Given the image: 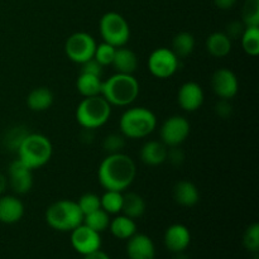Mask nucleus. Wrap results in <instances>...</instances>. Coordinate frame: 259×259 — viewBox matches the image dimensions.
I'll return each instance as SVG.
<instances>
[{
	"mask_svg": "<svg viewBox=\"0 0 259 259\" xmlns=\"http://www.w3.org/2000/svg\"><path fill=\"white\" fill-rule=\"evenodd\" d=\"M115 47H113L109 43H100L99 46H96L95 53H94V58L100 63L101 66H109L113 63L114 56H115Z\"/></svg>",
	"mask_w": 259,
	"mask_h": 259,
	"instance_id": "7c9ffc66",
	"label": "nucleus"
},
{
	"mask_svg": "<svg viewBox=\"0 0 259 259\" xmlns=\"http://www.w3.org/2000/svg\"><path fill=\"white\" fill-rule=\"evenodd\" d=\"M101 86L103 81L101 77L98 76L89 75V73H80L77 81H76V88L77 91L83 98H90V96L101 95Z\"/></svg>",
	"mask_w": 259,
	"mask_h": 259,
	"instance_id": "393cba45",
	"label": "nucleus"
},
{
	"mask_svg": "<svg viewBox=\"0 0 259 259\" xmlns=\"http://www.w3.org/2000/svg\"><path fill=\"white\" fill-rule=\"evenodd\" d=\"M81 72L101 77V75H103V66L95 58H91V60L86 61V62H83L81 65Z\"/></svg>",
	"mask_w": 259,
	"mask_h": 259,
	"instance_id": "e433bc0d",
	"label": "nucleus"
},
{
	"mask_svg": "<svg viewBox=\"0 0 259 259\" xmlns=\"http://www.w3.org/2000/svg\"><path fill=\"white\" fill-rule=\"evenodd\" d=\"M211 88L220 99L230 100L238 94L239 82L235 73L229 68H219L212 73Z\"/></svg>",
	"mask_w": 259,
	"mask_h": 259,
	"instance_id": "f8f14e48",
	"label": "nucleus"
},
{
	"mask_svg": "<svg viewBox=\"0 0 259 259\" xmlns=\"http://www.w3.org/2000/svg\"><path fill=\"white\" fill-rule=\"evenodd\" d=\"M46 222L58 232H72L83 223V214L77 201L58 200L46 211Z\"/></svg>",
	"mask_w": 259,
	"mask_h": 259,
	"instance_id": "20e7f679",
	"label": "nucleus"
},
{
	"mask_svg": "<svg viewBox=\"0 0 259 259\" xmlns=\"http://www.w3.org/2000/svg\"><path fill=\"white\" fill-rule=\"evenodd\" d=\"M190 134V123L186 118L180 115L169 116L163 121L159 136L161 142H163L167 147H179L184 143Z\"/></svg>",
	"mask_w": 259,
	"mask_h": 259,
	"instance_id": "9d476101",
	"label": "nucleus"
},
{
	"mask_svg": "<svg viewBox=\"0 0 259 259\" xmlns=\"http://www.w3.org/2000/svg\"><path fill=\"white\" fill-rule=\"evenodd\" d=\"M136 175L134 161L121 152L105 157L98 169L99 182L104 189L110 191H125L133 184Z\"/></svg>",
	"mask_w": 259,
	"mask_h": 259,
	"instance_id": "f257e3e1",
	"label": "nucleus"
},
{
	"mask_svg": "<svg viewBox=\"0 0 259 259\" xmlns=\"http://www.w3.org/2000/svg\"><path fill=\"white\" fill-rule=\"evenodd\" d=\"M215 113L219 118L228 119L233 114V106L229 100L227 99H220L215 105Z\"/></svg>",
	"mask_w": 259,
	"mask_h": 259,
	"instance_id": "4c0bfd02",
	"label": "nucleus"
},
{
	"mask_svg": "<svg viewBox=\"0 0 259 259\" xmlns=\"http://www.w3.org/2000/svg\"><path fill=\"white\" fill-rule=\"evenodd\" d=\"M125 146V137L123 134L111 133L105 137L103 142V148L108 152L109 154L120 153Z\"/></svg>",
	"mask_w": 259,
	"mask_h": 259,
	"instance_id": "f704fd0d",
	"label": "nucleus"
},
{
	"mask_svg": "<svg viewBox=\"0 0 259 259\" xmlns=\"http://www.w3.org/2000/svg\"><path fill=\"white\" fill-rule=\"evenodd\" d=\"M168 147L163 142L149 141L141 149V159L148 166H158L167 161Z\"/></svg>",
	"mask_w": 259,
	"mask_h": 259,
	"instance_id": "a211bd4d",
	"label": "nucleus"
},
{
	"mask_svg": "<svg viewBox=\"0 0 259 259\" xmlns=\"http://www.w3.org/2000/svg\"><path fill=\"white\" fill-rule=\"evenodd\" d=\"M242 22L245 27H259V0H245L242 9Z\"/></svg>",
	"mask_w": 259,
	"mask_h": 259,
	"instance_id": "c756f323",
	"label": "nucleus"
},
{
	"mask_svg": "<svg viewBox=\"0 0 259 259\" xmlns=\"http://www.w3.org/2000/svg\"><path fill=\"white\" fill-rule=\"evenodd\" d=\"M111 234L118 239H126L133 237L137 233V224L134 219L125 217V215H120L113 219L109 224Z\"/></svg>",
	"mask_w": 259,
	"mask_h": 259,
	"instance_id": "b1692460",
	"label": "nucleus"
},
{
	"mask_svg": "<svg viewBox=\"0 0 259 259\" xmlns=\"http://www.w3.org/2000/svg\"><path fill=\"white\" fill-rule=\"evenodd\" d=\"M243 244L249 252L258 253L259 250V225L257 223L249 225L243 237Z\"/></svg>",
	"mask_w": 259,
	"mask_h": 259,
	"instance_id": "72a5a7b5",
	"label": "nucleus"
},
{
	"mask_svg": "<svg viewBox=\"0 0 259 259\" xmlns=\"http://www.w3.org/2000/svg\"><path fill=\"white\" fill-rule=\"evenodd\" d=\"M204 90L201 86L194 81H189L185 82L184 85L180 88L179 94H177V101L181 109L185 111H196L201 108L202 103H204Z\"/></svg>",
	"mask_w": 259,
	"mask_h": 259,
	"instance_id": "4468645a",
	"label": "nucleus"
},
{
	"mask_svg": "<svg viewBox=\"0 0 259 259\" xmlns=\"http://www.w3.org/2000/svg\"><path fill=\"white\" fill-rule=\"evenodd\" d=\"M206 50L212 57H225L232 51V40L223 32H215L206 39Z\"/></svg>",
	"mask_w": 259,
	"mask_h": 259,
	"instance_id": "412c9836",
	"label": "nucleus"
},
{
	"mask_svg": "<svg viewBox=\"0 0 259 259\" xmlns=\"http://www.w3.org/2000/svg\"><path fill=\"white\" fill-rule=\"evenodd\" d=\"M111 65L118 73L133 75L138 68V57L129 48L119 47L115 50V56Z\"/></svg>",
	"mask_w": 259,
	"mask_h": 259,
	"instance_id": "aec40b11",
	"label": "nucleus"
},
{
	"mask_svg": "<svg viewBox=\"0 0 259 259\" xmlns=\"http://www.w3.org/2000/svg\"><path fill=\"white\" fill-rule=\"evenodd\" d=\"M8 175H9V185L15 194L24 195L30 191L33 186L32 169L28 168L19 158L14 159L10 163Z\"/></svg>",
	"mask_w": 259,
	"mask_h": 259,
	"instance_id": "ddd939ff",
	"label": "nucleus"
},
{
	"mask_svg": "<svg viewBox=\"0 0 259 259\" xmlns=\"http://www.w3.org/2000/svg\"><path fill=\"white\" fill-rule=\"evenodd\" d=\"M83 259H110L106 253H104L103 250H95V252L93 253H89V254H86Z\"/></svg>",
	"mask_w": 259,
	"mask_h": 259,
	"instance_id": "a19ab883",
	"label": "nucleus"
},
{
	"mask_svg": "<svg viewBox=\"0 0 259 259\" xmlns=\"http://www.w3.org/2000/svg\"><path fill=\"white\" fill-rule=\"evenodd\" d=\"M86 227L91 228L95 232L101 233L104 230H106L110 224V218L106 211H104L103 209H98L95 211L90 212V214L85 215L83 217V223Z\"/></svg>",
	"mask_w": 259,
	"mask_h": 259,
	"instance_id": "bb28decb",
	"label": "nucleus"
},
{
	"mask_svg": "<svg viewBox=\"0 0 259 259\" xmlns=\"http://www.w3.org/2000/svg\"><path fill=\"white\" fill-rule=\"evenodd\" d=\"M146 211V201L141 195L136 192H128L123 195L121 212L131 219H138Z\"/></svg>",
	"mask_w": 259,
	"mask_h": 259,
	"instance_id": "5701e85b",
	"label": "nucleus"
},
{
	"mask_svg": "<svg viewBox=\"0 0 259 259\" xmlns=\"http://www.w3.org/2000/svg\"><path fill=\"white\" fill-rule=\"evenodd\" d=\"M174 199L179 205L185 207H191L199 202L200 194L196 185L191 181L182 180L179 181L174 187Z\"/></svg>",
	"mask_w": 259,
	"mask_h": 259,
	"instance_id": "6ab92c4d",
	"label": "nucleus"
},
{
	"mask_svg": "<svg viewBox=\"0 0 259 259\" xmlns=\"http://www.w3.org/2000/svg\"><path fill=\"white\" fill-rule=\"evenodd\" d=\"M53 104V94L47 88H37L29 93L27 105L33 111H45Z\"/></svg>",
	"mask_w": 259,
	"mask_h": 259,
	"instance_id": "4be33fe9",
	"label": "nucleus"
},
{
	"mask_svg": "<svg viewBox=\"0 0 259 259\" xmlns=\"http://www.w3.org/2000/svg\"><path fill=\"white\" fill-rule=\"evenodd\" d=\"M100 34L104 42L113 47H124L131 38V28L123 15L109 12L100 19Z\"/></svg>",
	"mask_w": 259,
	"mask_h": 259,
	"instance_id": "0eeeda50",
	"label": "nucleus"
},
{
	"mask_svg": "<svg viewBox=\"0 0 259 259\" xmlns=\"http://www.w3.org/2000/svg\"><path fill=\"white\" fill-rule=\"evenodd\" d=\"M245 30V25L243 22H239V20H233L229 24L227 25V30H225V34L228 35L230 40L240 39Z\"/></svg>",
	"mask_w": 259,
	"mask_h": 259,
	"instance_id": "c9c22d12",
	"label": "nucleus"
},
{
	"mask_svg": "<svg viewBox=\"0 0 259 259\" xmlns=\"http://www.w3.org/2000/svg\"><path fill=\"white\" fill-rule=\"evenodd\" d=\"M71 244L76 252L82 255L93 253L101 247L100 233L81 224L71 232Z\"/></svg>",
	"mask_w": 259,
	"mask_h": 259,
	"instance_id": "9b49d317",
	"label": "nucleus"
},
{
	"mask_svg": "<svg viewBox=\"0 0 259 259\" xmlns=\"http://www.w3.org/2000/svg\"><path fill=\"white\" fill-rule=\"evenodd\" d=\"M96 42L89 33L77 32L67 38L65 52L72 62L82 65L86 61L94 58Z\"/></svg>",
	"mask_w": 259,
	"mask_h": 259,
	"instance_id": "6e6552de",
	"label": "nucleus"
},
{
	"mask_svg": "<svg viewBox=\"0 0 259 259\" xmlns=\"http://www.w3.org/2000/svg\"><path fill=\"white\" fill-rule=\"evenodd\" d=\"M139 95L138 80L133 75L118 73L104 81L101 96L110 105L126 106L133 103Z\"/></svg>",
	"mask_w": 259,
	"mask_h": 259,
	"instance_id": "f03ea898",
	"label": "nucleus"
},
{
	"mask_svg": "<svg viewBox=\"0 0 259 259\" xmlns=\"http://www.w3.org/2000/svg\"><path fill=\"white\" fill-rule=\"evenodd\" d=\"M167 159L174 166H181L185 159L184 152L177 147H171V149H168V153H167Z\"/></svg>",
	"mask_w": 259,
	"mask_h": 259,
	"instance_id": "58836bf2",
	"label": "nucleus"
},
{
	"mask_svg": "<svg viewBox=\"0 0 259 259\" xmlns=\"http://www.w3.org/2000/svg\"><path fill=\"white\" fill-rule=\"evenodd\" d=\"M243 50L247 55L258 56L259 53V27H245L244 33L242 35Z\"/></svg>",
	"mask_w": 259,
	"mask_h": 259,
	"instance_id": "cd10ccee",
	"label": "nucleus"
},
{
	"mask_svg": "<svg viewBox=\"0 0 259 259\" xmlns=\"http://www.w3.org/2000/svg\"><path fill=\"white\" fill-rule=\"evenodd\" d=\"M157 118L154 113L143 106L128 109L119 120L121 134L129 139H141L149 136L156 129Z\"/></svg>",
	"mask_w": 259,
	"mask_h": 259,
	"instance_id": "7ed1b4c3",
	"label": "nucleus"
},
{
	"mask_svg": "<svg viewBox=\"0 0 259 259\" xmlns=\"http://www.w3.org/2000/svg\"><path fill=\"white\" fill-rule=\"evenodd\" d=\"M28 132L25 131V128L23 126H15V128H12L7 133V137H5V146L10 149V151H18L20 143L23 142V139L28 136Z\"/></svg>",
	"mask_w": 259,
	"mask_h": 259,
	"instance_id": "2f4dec72",
	"label": "nucleus"
},
{
	"mask_svg": "<svg viewBox=\"0 0 259 259\" xmlns=\"http://www.w3.org/2000/svg\"><path fill=\"white\" fill-rule=\"evenodd\" d=\"M195 48V38L191 33L181 32L172 40V52L179 58H185L192 53Z\"/></svg>",
	"mask_w": 259,
	"mask_h": 259,
	"instance_id": "a878e982",
	"label": "nucleus"
},
{
	"mask_svg": "<svg viewBox=\"0 0 259 259\" xmlns=\"http://www.w3.org/2000/svg\"><path fill=\"white\" fill-rule=\"evenodd\" d=\"M77 205L80 206L81 211H82L83 217L90 212L95 211V210L101 209V202L100 197L95 194H91V192H88V194H83L82 196L78 199Z\"/></svg>",
	"mask_w": 259,
	"mask_h": 259,
	"instance_id": "473e14b6",
	"label": "nucleus"
},
{
	"mask_svg": "<svg viewBox=\"0 0 259 259\" xmlns=\"http://www.w3.org/2000/svg\"><path fill=\"white\" fill-rule=\"evenodd\" d=\"M7 185H8L7 177H5L3 174H0V196H2V194L5 191V189H7Z\"/></svg>",
	"mask_w": 259,
	"mask_h": 259,
	"instance_id": "79ce46f5",
	"label": "nucleus"
},
{
	"mask_svg": "<svg viewBox=\"0 0 259 259\" xmlns=\"http://www.w3.org/2000/svg\"><path fill=\"white\" fill-rule=\"evenodd\" d=\"M174 259H190L187 257L186 254H184V252H180V253H176V255H175Z\"/></svg>",
	"mask_w": 259,
	"mask_h": 259,
	"instance_id": "37998d69",
	"label": "nucleus"
},
{
	"mask_svg": "<svg viewBox=\"0 0 259 259\" xmlns=\"http://www.w3.org/2000/svg\"><path fill=\"white\" fill-rule=\"evenodd\" d=\"M111 105L101 95L85 98L76 109V120L83 129H98L109 120Z\"/></svg>",
	"mask_w": 259,
	"mask_h": 259,
	"instance_id": "423d86ee",
	"label": "nucleus"
},
{
	"mask_svg": "<svg viewBox=\"0 0 259 259\" xmlns=\"http://www.w3.org/2000/svg\"><path fill=\"white\" fill-rule=\"evenodd\" d=\"M180 58L168 48H157L148 58V70L154 77L168 78L179 70Z\"/></svg>",
	"mask_w": 259,
	"mask_h": 259,
	"instance_id": "1a4fd4ad",
	"label": "nucleus"
},
{
	"mask_svg": "<svg viewBox=\"0 0 259 259\" xmlns=\"http://www.w3.org/2000/svg\"><path fill=\"white\" fill-rule=\"evenodd\" d=\"M191 243V233L182 224H174L164 233V245L172 253H180L187 249Z\"/></svg>",
	"mask_w": 259,
	"mask_h": 259,
	"instance_id": "dca6fc26",
	"label": "nucleus"
},
{
	"mask_svg": "<svg viewBox=\"0 0 259 259\" xmlns=\"http://www.w3.org/2000/svg\"><path fill=\"white\" fill-rule=\"evenodd\" d=\"M126 254L129 259H154L156 248L153 240L148 235L136 233L128 239Z\"/></svg>",
	"mask_w": 259,
	"mask_h": 259,
	"instance_id": "2eb2a0df",
	"label": "nucleus"
},
{
	"mask_svg": "<svg viewBox=\"0 0 259 259\" xmlns=\"http://www.w3.org/2000/svg\"><path fill=\"white\" fill-rule=\"evenodd\" d=\"M101 209L110 214H118L121 211L123 206V195L118 191H110L106 190L105 194L100 197Z\"/></svg>",
	"mask_w": 259,
	"mask_h": 259,
	"instance_id": "c85d7f7f",
	"label": "nucleus"
},
{
	"mask_svg": "<svg viewBox=\"0 0 259 259\" xmlns=\"http://www.w3.org/2000/svg\"><path fill=\"white\" fill-rule=\"evenodd\" d=\"M52 143L43 134H28L18 148V158L30 169L45 166L52 157Z\"/></svg>",
	"mask_w": 259,
	"mask_h": 259,
	"instance_id": "39448f33",
	"label": "nucleus"
},
{
	"mask_svg": "<svg viewBox=\"0 0 259 259\" xmlns=\"http://www.w3.org/2000/svg\"><path fill=\"white\" fill-rule=\"evenodd\" d=\"M237 0H214L215 7L222 10H229L235 5Z\"/></svg>",
	"mask_w": 259,
	"mask_h": 259,
	"instance_id": "ea45409f",
	"label": "nucleus"
},
{
	"mask_svg": "<svg viewBox=\"0 0 259 259\" xmlns=\"http://www.w3.org/2000/svg\"><path fill=\"white\" fill-rule=\"evenodd\" d=\"M24 215V205L18 197L0 196V223L15 224Z\"/></svg>",
	"mask_w": 259,
	"mask_h": 259,
	"instance_id": "f3484780",
	"label": "nucleus"
}]
</instances>
